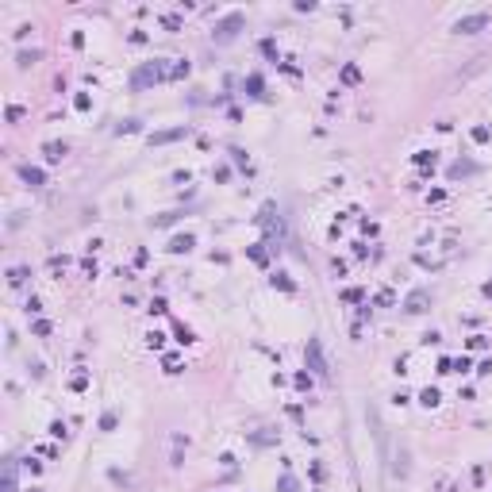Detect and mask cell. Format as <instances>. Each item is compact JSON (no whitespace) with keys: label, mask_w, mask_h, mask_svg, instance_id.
I'll use <instances>...</instances> for the list:
<instances>
[{"label":"cell","mask_w":492,"mask_h":492,"mask_svg":"<svg viewBox=\"0 0 492 492\" xmlns=\"http://www.w3.org/2000/svg\"><path fill=\"white\" fill-rule=\"evenodd\" d=\"M23 177H27V181H31V185H43V173H39V169H31V165H27V169H23Z\"/></svg>","instance_id":"8"},{"label":"cell","mask_w":492,"mask_h":492,"mask_svg":"<svg viewBox=\"0 0 492 492\" xmlns=\"http://www.w3.org/2000/svg\"><path fill=\"white\" fill-rule=\"evenodd\" d=\"M62 154H66V147H58V142H50V147H46V158H50V162H58Z\"/></svg>","instance_id":"7"},{"label":"cell","mask_w":492,"mask_h":492,"mask_svg":"<svg viewBox=\"0 0 492 492\" xmlns=\"http://www.w3.org/2000/svg\"><path fill=\"white\" fill-rule=\"evenodd\" d=\"M239 23H242V16H231L223 27H219V39H231V35H235V27H239Z\"/></svg>","instance_id":"4"},{"label":"cell","mask_w":492,"mask_h":492,"mask_svg":"<svg viewBox=\"0 0 492 492\" xmlns=\"http://www.w3.org/2000/svg\"><path fill=\"white\" fill-rule=\"evenodd\" d=\"M481 27H488V12H477V16H461L454 31H461V35H473V31H481Z\"/></svg>","instance_id":"1"},{"label":"cell","mask_w":492,"mask_h":492,"mask_svg":"<svg viewBox=\"0 0 492 492\" xmlns=\"http://www.w3.org/2000/svg\"><path fill=\"white\" fill-rule=\"evenodd\" d=\"M189 246H192L189 235H185V239H173V250H189Z\"/></svg>","instance_id":"9"},{"label":"cell","mask_w":492,"mask_h":492,"mask_svg":"<svg viewBox=\"0 0 492 492\" xmlns=\"http://www.w3.org/2000/svg\"><path fill=\"white\" fill-rule=\"evenodd\" d=\"M427 304V293H412V300H408V311H423Z\"/></svg>","instance_id":"5"},{"label":"cell","mask_w":492,"mask_h":492,"mask_svg":"<svg viewBox=\"0 0 492 492\" xmlns=\"http://www.w3.org/2000/svg\"><path fill=\"white\" fill-rule=\"evenodd\" d=\"M181 135H189V127H177V131H162V135H154L150 142H173V138H181Z\"/></svg>","instance_id":"3"},{"label":"cell","mask_w":492,"mask_h":492,"mask_svg":"<svg viewBox=\"0 0 492 492\" xmlns=\"http://www.w3.org/2000/svg\"><path fill=\"white\" fill-rule=\"evenodd\" d=\"M16 488V466L8 461V473H4V492H12Z\"/></svg>","instance_id":"6"},{"label":"cell","mask_w":492,"mask_h":492,"mask_svg":"<svg viewBox=\"0 0 492 492\" xmlns=\"http://www.w3.org/2000/svg\"><path fill=\"white\" fill-rule=\"evenodd\" d=\"M308 354H311V365H315V373H320V377H327V365H323V354H320V342H315V338L308 342Z\"/></svg>","instance_id":"2"}]
</instances>
